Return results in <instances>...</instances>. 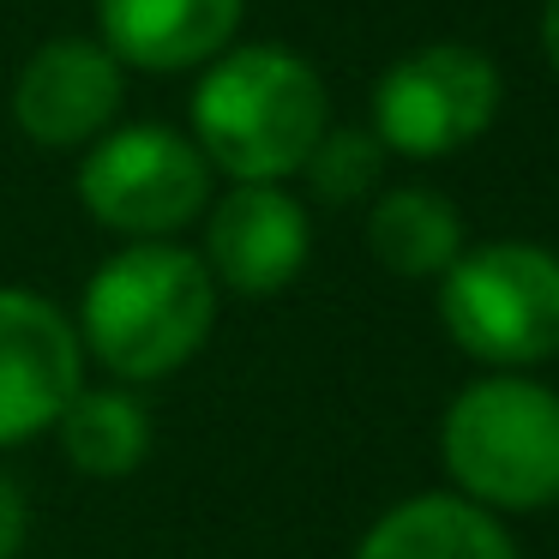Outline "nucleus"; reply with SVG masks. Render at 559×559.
<instances>
[{"label":"nucleus","mask_w":559,"mask_h":559,"mask_svg":"<svg viewBox=\"0 0 559 559\" xmlns=\"http://www.w3.org/2000/svg\"><path fill=\"white\" fill-rule=\"evenodd\" d=\"M325 133V85L277 43L223 49L193 91V145L235 187H277Z\"/></svg>","instance_id":"obj_1"},{"label":"nucleus","mask_w":559,"mask_h":559,"mask_svg":"<svg viewBox=\"0 0 559 559\" xmlns=\"http://www.w3.org/2000/svg\"><path fill=\"white\" fill-rule=\"evenodd\" d=\"M85 343L115 379H163L199 355L217 319V283L205 259L169 241L115 253L85 289Z\"/></svg>","instance_id":"obj_2"},{"label":"nucleus","mask_w":559,"mask_h":559,"mask_svg":"<svg viewBox=\"0 0 559 559\" xmlns=\"http://www.w3.org/2000/svg\"><path fill=\"white\" fill-rule=\"evenodd\" d=\"M457 499L481 511H542L559 499V397L523 373H487L439 421Z\"/></svg>","instance_id":"obj_3"},{"label":"nucleus","mask_w":559,"mask_h":559,"mask_svg":"<svg viewBox=\"0 0 559 559\" xmlns=\"http://www.w3.org/2000/svg\"><path fill=\"white\" fill-rule=\"evenodd\" d=\"M451 343L487 367H535L559 355V259L530 241L457 253L439 283Z\"/></svg>","instance_id":"obj_4"},{"label":"nucleus","mask_w":559,"mask_h":559,"mask_svg":"<svg viewBox=\"0 0 559 559\" xmlns=\"http://www.w3.org/2000/svg\"><path fill=\"white\" fill-rule=\"evenodd\" d=\"M205 193L211 163L175 127H121V133L97 139L79 169L85 211L103 229L133 235V241H163V235L187 229L205 211Z\"/></svg>","instance_id":"obj_5"},{"label":"nucleus","mask_w":559,"mask_h":559,"mask_svg":"<svg viewBox=\"0 0 559 559\" xmlns=\"http://www.w3.org/2000/svg\"><path fill=\"white\" fill-rule=\"evenodd\" d=\"M499 115V73L469 43H427L373 85V139L397 157H451Z\"/></svg>","instance_id":"obj_6"},{"label":"nucleus","mask_w":559,"mask_h":559,"mask_svg":"<svg viewBox=\"0 0 559 559\" xmlns=\"http://www.w3.org/2000/svg\"><path fill=\"white\" fill-rule=\"evenodd\" d=\"M85 349L61 307L31 289H0V445L37 439L61 421Z\"/></svg>","instance_id":"obj_7"},{"label":"nucleus","mask_w":559,"mask_h":559,"mask_svg":"<svg viewBox=\"0 0 559 559\" xmlns=\"http://www.w3.org/2000/svg\"><path fill=\"white\" fill-rule=\"evenodd\" d=\"M115 109H121V61L103 43H85V37L43 43L13 85L19 133L49 151L103 139Z\"/></svg>","instance_id":"obj_8"},{"label":"nucleus","mask_w":559,"mask_h":559,"mask_svg":"<svg viewBox=\"0 0 559 559\" xmlns=\"http://www.w3.org/2000/svg\"><path fill=\"white\" fill-rule=\"evenodd\" d=\"M313 229L307 211L283 187H235L217 199L205 223V271L211 283H229L235 295H277L301 277Z\"/></svg>","instance_id":"obj_9"},{"label":"nucleus","mask_w":559,"mask_h":559,"mask_svg":"<svg viewBox=\"0 0 559 559\" xmlns=\"http://www.w3.org/2000/svg\"><path fill=\"white\" fill-rule=\"evenodd\" d=\"M241 25V0H97L103 49L145 73L211 67Z\"/></svg>","instance_id":"obj_10"},{"label":"nucleus","mask_w":559,"mask_h":559,"mask_svg":"<svg viewBox=\"0 0 559 559\" xmlns=\"http://www.w3.org/2000/svg\"><path fill=\"white\" fill-rule=\"evenodd\" d=\"M355 559H518V547L493 523V511L457 493H421L385 511Z\"/></svg>","instance_id":"obj_11"},{"label":"nucleus","mask_w":559,"mask_h":559,"mask_svg":"<svg viewBox=\"0 0 559 559\" xmlns=\"http://www.w3.org/2000/svg\"><path fill=\"white\" fill-rule=\"evenodd\" d=\"M367 247L397 277H445L463 253V217L433 187H397L367 217Z\"/></svg>","instance_id":"obj_12"},{"label":"nucleus","mask_w":559,"mask_h":559,"mask_svg":"<svg viewBox=\"0 0 559 559\" xmlns=\"http://www.w3.org/2000/svg\"><path fill=\"white\" fill-rule=\"evenodd\" d=\"M61 445L73 457V469L85 475H133L151 451V415L133 391H73V403L61 409Z\"/></svg>","instance_id":"obj_13"},{"label":"nucleus","mask_w":559,"mask_h":559,"mask_svg":"<svg viewBox=\"0 0 559 559\" xmlns=\"http://www.w3.org/2000/svg\"><path fill=\"white\" fill-rule=\"evenodd\" d=\"M307 181L325 205H355L379 187V169H385V145L361 127H325L319 145L307 151Z\"/></svg>","instance_id":"obj_14"},{"label":"nucleus","mask_w":559,"mask_h":559,"mask_svg":"<svg viewBox=\"0 0 559 559\" xmlns=\"http://www.w3.org/2000/svg\"><path fill=\"white\" fill-rule=\"evenodd\" d=\"M25 530H31L25 493H19L7 475H0V559H19V547H25Z\"/></svg>","instance_id":"obj_15"},{"label":"nucleus","mask_w":559,"mask_h":559,"mask_svg":"<svg viewBox=\"0 0 559 559\" xmlns=\"http://www.w3.org/2000/svg\"><path fill=\"white\" fill-rule=\"evenodd\" d=\"M542 49H547V61H554V73H559V0H547V13H542Z\"/></svg>","instance_id":"obj_16"}]
</instances>
